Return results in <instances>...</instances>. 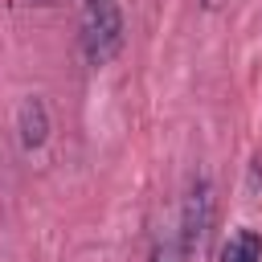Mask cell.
<instances>
[{"instance_id":"cell-2","label":"cell","mask_w":262,"mask_h":262,"mask_svg":"<svg viewBox=\"0 0 262 262\" xmlns=\"http://www.w3.org/2000/svg\"><path fill=\"white\" fill-rule=\"evenodd\" d=\"M209 225H213V188H209L205 176H196L188 196H184V213H180V242H184L188 254L205 246Z\"/></svg>"},{"instance_id":"cell-3","label":"cell","mask_w":262,"mask_h":262,"mask_svg":"<svg viewBox=\"0 0 262 262\" xmlns=\"http://www.w3.org/2000/svg\"><path fill=\"white\" fill-rule=\"evenodd\" d=\"M16 127H20V147L25 151L41 147L45 135H49V111H45V102L41 98H25L20 102V115H16Z\"/></svg>"},{"instance_id":"cell-5","label":"cell","mask_w":262,"mask_h":262,"mask_svg":"<svg viewBox=\"0 0 262 262\" xmlns=\"http://www.w3.org/2000/svg\"><path fill=\"white\" fill-rule=\"evenodd\" d=\"M184 258H188V250H184V242H180V229H168V233L156 242L151 262H184Z\"/></svg>"},{"instance_id":"cell-1","label":"cell","mask_w":262,"mask_h":262,"mask_svg":"<svg viewBox=\"0 0 262 262\" xmlns=\"http://www.w3.org/2000/svg\"><path fill=\"white\" fill-rule=\"evenodd\" d=\"M123 49V12L115 0H86L82 4V53L90 66L115 61Z\"/></svg>"},{"instance_id":"cell-4","label":"cell","mask_w":262,"mask_h":262,"mask_svg":"<svg viewBox=\"0 0 262 262\" xmlns=\"http://www.w3.org/2000/svg\"><path fill=\"white\" fill-rule=\"evenodd\" d=\"M221 262H262V237L254 229H237L225 250H221Z\"/></svg>"}]
</instances>
